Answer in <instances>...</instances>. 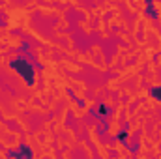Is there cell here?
Listing matches in <instances>:
<instances>
[{"label": "cell", "mask_w": 161, "mask_h": 159, "mask_svg": "<svg viewBox=\"0 0 161 159\" xmlns=\"http://www.w3.org/2000/svg\"><path fill=\"white\" fill-rule=\"evenodd\" d=\"M107 112H109V109L105 105H99V114H107Z\"/></svg>", "instance_id": "obj_5"}, {"label": "cell", "mask_w": 161, "mask_h": 159, "mask_svg": "<svg viewBox=\"0 0 161 159\" xmlns=\"http://www.w3.org/2000/svg\"><path fill=\"white\" fill-rule=\"evenodd\" d=\"M125 139H127V133H124V131H122V133H118V140H120V142H124Z\"/></svg>", "instance_id": "obj_4"}, {"label": "cell", "mask_w": 161, "mask_h": 159, "mask_svg": "<svg viewBox=\"0 0 161 159\" xmlns=\"http://www.w3.org/2000/svg\"><path fill=\"white\" fill-rule=\"evenodd\" d=\"M11 69H15L23 79L25 82L28 84V86H32L34 84V79H36V69H34V66L30 64V62H26L25 58H15V60H11Z\"/></svg>", "instance_id": "obj_1"}, {"label": "cell", "mask_w": 161, "mask_h": 159, "mask_svg": "<svg viewBox=\"0 0 161 159\" xmlns=\"http://www.w3.org/2000/svg\"><path fill=\"white\" fill-rule=\"evenodd\" d=\"M9 156H15V157H21V156H25V157H32V152H30L28 148H21L19 152H11Z\"/></svg>", "instance_id": "obj_2"}, {"label": "cell", "mask_w": 161, "mask_h": 159, "mask_svg": "<svg viewBox=\"0 0 161 159\" xmlns=\"http://www.w3.org/2000/svg\"><path fill=\"white\" fill-rule=\"evenodd\" d=\"M150 96H152V97H156L158 101H161V86L152 88V90H150Z\"/></svg>", "instance_id": "obj_3"}]
</instances>
